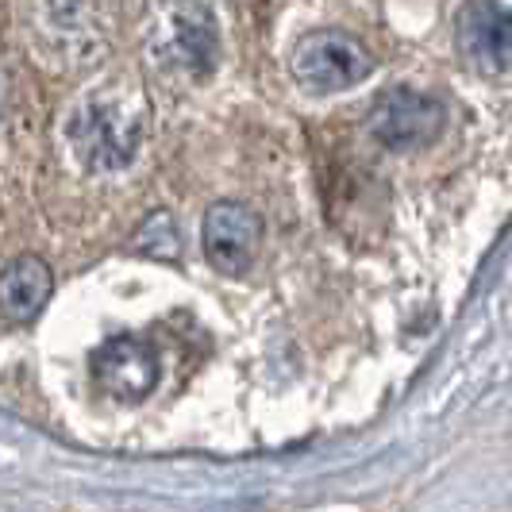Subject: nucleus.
<instances>
[{"label": "nucleus", "mask_w": 512, "mask_h": 512, "mask_svg": "<svg viewBox=\"0 0 512 512\" xmlns=\"http://www.w3.org/2000/svg\"><path fill=\"white\" fill-rule=\"evenodd\" d=\"M54 274L43 258L24 255L12 258L4 266V278H0V305H4V320L8 324H27L35 320L43 305L51 301Z\"/></svg>", "instance_id": "obj_7"}, {"label": "nucleus", "mask_w": 512, "mask_h": 512, "mask_svg": "<svg viewBox=\"0 0 512 512\" xmlns=\"http://www.w3.org/2000/svg\"><path fill=\"white\" fill-rule=\"evenodd\" d=\"M66 131H70L74 154L89 170H124L143 139L139 120L112 101H85L70 116Z\"/></svg>", "instance_id": "obj_1"}, {"label": "nucleus", "mask_w": 512, "mask_h": 512, "mask_svg": "<svg viewBox=\"0 0 512 512\" xmlns=\"http://www.w3.org/2000/svg\"><path fill=\"white\" fill-rule=\"evenodd\" d=\"M293 74L308 89L339 93L374 74V54L347 31H312L293 51Z\"/></svg>", "instance_id": "obj_2"}, {"label": "nucleus", "mask_w": 512, "mask_h": 512, "mask_svg": "<svg viewBox=\"0 0 512 512\" xmlns=\"http://www.w3.org/2000/svg\"><path fill=\"white\" fill-rule=\"evenodd\" d=\"M262 247V216L239 201H216L205 212V255L220 274H247Z\"/></svg>", "instance_id": "obj_6"}, {"label": "nucleus", "mask_w": 512, "mask_h": 512, "mask_svg": "<svg viewBox=\"0 0 512 512\" xmlns=\"http://www.w3.org/2000/svg\"><path fill=\"white\" fill-rule=\"evenodd\" d=\"M447 124V108L409 85H393L370 108V131L389 151H420L436 143Z\"/></svg>", "instance_id": "obj_3"}, {"label": "nucleus", "mask_w": 512, "mask_h": 512, "mask_svg": "<svg viewBox=\"0 0 512 512\" xmlns=\"http://www.w3.org/2000/svg\"><path fill=\"white\" fill-rule=\"evenodd\" d=\"M89 370H93V382L124 405L147 401L158 385V374H162L158 351L139 335H116V339L101 343L89 359Z\"/></svg>", "instance_id": "obj_4"}, {"label": "nucleus", "mask_w": 512, "mask_h": 512, "mask_svg": "<svg viewBox=\"0 0 512 512\" xmlns=\"http://www.w3.org/2000/svg\"><path fill=\"white\" fill-rule=\"evenodd\" d=\"M174 47L193 74H205L216 62V20L201 4H181V12L174 16Z\"/></svg>", "instance_id": "obj_8"}, {"label": "nucleus", "mask_w": 512, "mask_h": 512, "mask_svg": "<svg viewBox=\"0 0 512 512\" xmlns=\"http://www.w3.org/2000/svg\"><path fill=\"white\" fill-rule=\"evenodd\" d=\"M459 54L478 74L512 70V8L501 0H466L455 24Z\"/></svg>", "instance_id": "obj_5"}, {"label": "nucleus", "mask_w": 512, "mask_h": 512, "mask_svg": "<svg viewBox=\"0 0 512 512\" xmlns=\"http://www.w3.org/2000/svg\"><path fill=\"white\" fill-rule=\"evenodd\" d=\"M135 243H139V247H151V255H158V258L178 255V231H174V224H170V216H166V212L151 216V220L143 224V231H139V239H135Z\"/></svg>", "instance_id": "obj_9"}]
</instances>
